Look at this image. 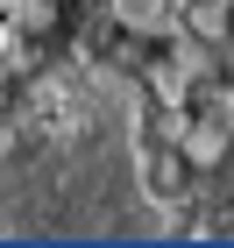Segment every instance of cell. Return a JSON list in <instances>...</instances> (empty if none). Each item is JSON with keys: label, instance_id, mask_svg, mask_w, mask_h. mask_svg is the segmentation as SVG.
Segmentation results:
<instances>
[{"label": "cell", "instance_id": "obj_1", "mask_svg": "<svg viewBox=\"0 0 234 248\" xmlns=\"http://www.w3.org/2000/svg\"><path fill=\"white\" fill-rule=\"evenodd\" d=\"M135 156V99L107 71L43 85L0 142V234H163Z\"/></svg>", "mask_w": 234, "mask_h": 248}, {"label": "cell", "instance_id": "obj_2", "mask_svg": "<svg viewBox=\"0 0 234 248\" xmlns=\"http://www.w3.org/2000/svg\"><path fill=\"white\" fill-rule=\"evenodd\" d=\"M0 36H7V21H0Z\"/></svg>", "mask_w": 234, "mask_h": 248}]
</instances>
